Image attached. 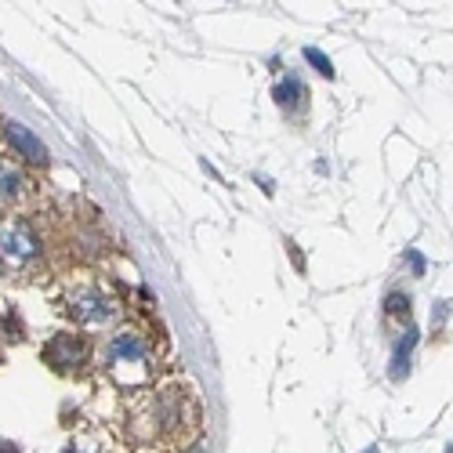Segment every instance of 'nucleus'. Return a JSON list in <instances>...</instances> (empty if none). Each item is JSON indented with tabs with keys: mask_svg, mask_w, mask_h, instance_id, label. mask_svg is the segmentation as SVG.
<instances>
[{
	"mask_svg": "<svg viewBox=\"0 0 453 453\" xmlns=\"http://www.w3.org/2000/svg\"><path fill=\"white\" fill-rule=\"evenodd\" d=\"M131 439L138 446H160V449H174L181 442H188L200 428V406L188 395V388L171 385V388H157V392H142L131 399Z\"/></svg>",
	"mask_w": 453,
	"mask_h": 453,
	"instance_id": "f257e3e1",
	"label": "nucleus"
},
{
	"mask_svg": "<svg viewBox=\"0 0 453 453\" xmlns=\"http://www.w3.org/2000/svg\"><path fill=\"white\" fill-rule=\"evenodd\" d=\"M105 370L112 373V381L124 388H138L149 381V349L138 334L120 330L105 349Z\"/></svg>",
	"mask_w": 453,
	"mask_h": 453,
	"instance_id": "f03ea898",
	"label": "nucleus"
},
{
	"mask_svg": "<svg viewBox=\"0 0 453 453\" xmlns=\"http://www.w3.org/2000/svg\"><path fill=\"white\" fill-rule=\"evenodd\" d=\"M69 316L77 319L81 326H102L112 319V301L98 290V287H88V290H77L69 301H65Z\"/></svg>",
	"mask_w": 453,
	"mask_h": 453,
	"instance_id": "7ed1b4c3",
	"label": "nucleus"
},
{
	"mask_svg": "<svg viewBox=\"0 0 453 453\" xmlns=\"http://www.w3.org/2000/svg\"><path fill=\"white\" fill-rule=\"evenodd\" d=\"M44 356H48V363L55 370H81L84 359H88V342L77 337V334H58Z\"/></svg>",
	"mask_w": 453,
	"mask_h": 453,
	"instance_id": "20e7f679",
	"label": "nucleus"
},
{
	"mask_svg": "<svg viewBox=\"0 0 453 453\" xmlns=\"http://www.w3.org/2000/svg\"><path fill=\"white\" fill-rule=\"evenodd\" d=\"M0 250H4V257L12 261V265H22V261H33L36 257V236L26 229V225H8L4 233H0Z\"/></svg>",
	"mask_w": 453,
	"mask_h": 453,
	"instance_id": "39448f33",
	"label": "nucleus"
},
{
	"mask_svg": "<svg viewBox=\"0 0 453 453\" xmlns=\"http://www.w3.org/2000/svg\"><path fill=\"white\" fill-rule=\"evenodd\" d=\"M4 134H8V142L19 149V153H22L29 164H48V149H44V142H36L22 124L8 120V124H4Z\"/></svg>",
	"mask_w": 453,
	"mask_h": 453,
	"instance_id": "423d86ee",
	"label": "nucleus"
},
{
	"mask_svg": "<svg viewBox=\"0 0 453 453\" xmlns=\"http://www.w3.org/2000/svg\"><path fill=\"white\" fill-rule=\"evenodd\" d=\"M413 349H418V326H410V330L399 337V342H395V352H392V377H406Z\"/></svg>",
	"mask_w": 453,
	"mask_h": 453,
	"instance_id": "0eeeda50",
	"label": "nucleus"
},
{
	"mask_svg": "<svg viewBox=\"0 0 453 453\" xmlns=\"http://www.w3.org/2000/svg\"><path fill=\"white\" fill-rule=\"evenodd\" d=\"M305 84H301V81H283L276 91H273V98L283 105V109H297V105H305Z\"/></svg>",
	"mask_w": 453,
	"mask_h": 453,
	"instance_id": "6e6552de",
	"label": "nucleus"
},
{
	"mask_svg": "<svg viewBox=\"0 0 453 453\" xmlns=\"http://www.w3.org/2000/svg\"><path fill=\"white\" fill-rule=\"evenodd\" d=\"M19 193H22V178H19V171L0 167V196H4V200H15Z\"/></svg>",
	"mask_w": 453,
	"mask_h": 453,
	"instance_id": "1a4fd4ad",
	"label": "nucleus"
},
{
	"mask_svg": "<svg viewBox=\"0 0 453 453\" xmlns=\"http://www.w3.org/2000/svg\"><path fill=\"white\" fill-rule=\"evenodd\" d=\"M305 58H309V62L316 65V73H323V77H334V62H330V58L323 55V51H316V48H309V51H305Z\"/></svg>",
	"mask_w": 453,
	"mask_h": 453,
	"instance_id": "9d476101",
	"label": "nucleus"
},
{
	"mask_svg": "<svg viewBox=\"0 0 453 453\" xmlns=\"http://www.w3.org/2000/svg\"><path fill=\"white\" fill-rule=\"evenodd\" d=\"M388 312H392V316H406V312H410L406 294H392V297H388Z\"/></svg>",
	"mask_w": 453,
	"mask_h": 453,
	"instance_id": "9b49d317",
	"label": "nucleus"
}]
</instances>
